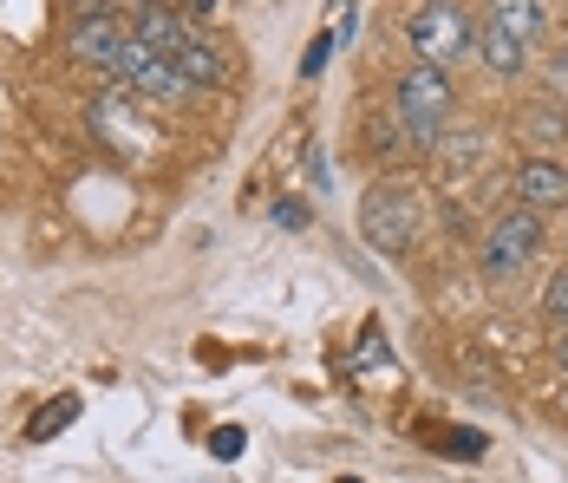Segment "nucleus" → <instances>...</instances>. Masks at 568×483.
Wrapping results in <instances>:
<instances>
[{
  "mask_svg": "<svg viewBox=\"0 0 568 483\" xmlns=\"http://www.w3.org/2000/svg\"><path fill=\"white\" fill-rule=\"evenodd\" d=\"M438 144H445V170H452V183L464 177V170L484 163V138H477V131H452V138H438Z\"/></svg>",
  "mask_w": 568,
  "mask_h": 483,
  "instance_id": "nucleus-12",
  "label": "nucleus"
},
{
  "mask_svg": "<svg viewBox=\"0 0 568 483\" xmlns=\"http://www.w3.org/2000/svg\"><path fill=\"white\" fill-rule=\"evenodd\" d=\"M536 249H542V215L529 210H504L497 222H490V235L477 242V269H484V281H523V269L536 262Z\"/></svg>",
  "mask_w": 568,
  "mask_h": 483,
  "instance_id": "nucleus-2",
  "label": "nucleus"
},
{
  "mask_svg": "<svg viewBox=\"0 0 568 483\" xmlns=\"http://www.w3.org/2000/svg\"><path fill=\"white\" fill-rule=\"evenodd\" d=\"M171 66H176V79H183V85H223V79H229V59L216 53L203 33H196V40H183V47L171 53Z\"/></svg>",
  "mask_w": 568,
  "mask_h": 483,
  "instance_id": "nucleus-8",
  "label": "nucleus"
},
{
  "mask_svg": "<svg viewBox=\"0 0 568 483\" xmlns=\"http://www.w3.org/2000/svg\"><path fill=\"white\" fill-rule=\"evenodd\" d=\"M124 27H118V13L112 7H85L79 13V27L65 33V53L79 59V66H92V72H112L118 66V53H124Z\"/></svg>",
  "mask_w": 568,
  "mask_h": 483,
  "instance_id": "nucleus-6",
  "label": "nucleus"
},
{
  "mask_svg": "<svg viewBox=\"0 0 568 483\" xmlns=\"http://www.w3.org/2000/svg\"><path fill=\"white\" fill-rule=\"evenodd\" d=\"M556 360H562V373H568V326L556 333Z\"/></svg>",
  "mask_w": 568,
  "mask_h": 483,
  "instance_id": "nucleus-18",
  "label": "nucleus"
},
{
  "mask_svg": "<svg viewBox=\"0 0 568 483\" xmlns=\"http://www.w3.org/2000/svg\"><path fill=\"white\" fill-rule=\"evenodd\" d=\"M405 40L418 47V66H438L445 72V59H464L477 53V20L464 13V7H418V13H405Z\"/></svg>",
  "mask_w": 568,
  "mask_h": 483,
  "instance_id": "nucleus-3",
  "label": "nucleus"
},
{
  "mask_svg": "<svg viewBox=\"0 0 568 483\" xmlns=\"http://www.w3.org/2000/svg\"><path fill=\"white\" fill-rule=\"evenodd\" d=\"M490 20L529 47V33H542V27H549V7H536V0H497V7H490Z\"/></svg>",
  "mask_w": 568,
  "mask_h": 483,
  "instance_id": "nucleus-11",
  "label": "nucleus"
},
{
  "mask_svg": "<svg viewBox=\"0 0 568 483\" xmlns=\"http://www.w3.org/2000/svg\"><path fill=\"white\" fill-rule=\"evenodd\" d=\"M568 203V170L556 158H523L516 163V210L542 215Z\"/></svg>",
  "mask_w": 568,
  "mask_h": 483,
  "instance_id": "nucleus-7",
  "label": "nucleus"
},
{
  "mask_svg": "<svg viewBox=\"0 0 568 483\" xmlns=\"http://www.w3.org/2000/svg\"><path fill=\"white\" fill-rule=\"evenodd\" d=\"M477 59H484L497 79H523V40H516V33H504L490 13L477 20Z\"/></svg>",
  "mask_w": 568,
  "mask_h": 483,
  "instance_id": "nucleus-9",
  "label": "nucleus"
},
{
  "mask_svg": "<svg viewBox=\"0 0 568 483\" xmlns=\"http://www.w3.org/2000/svg\"><path fill=\"white\" fill-rule=\"evenodd\" d=\"M516 131H523V144H536L542 158L549 151H562L568 144V118L556 105H523V118H516Z\"/></svg>",
  "mask_w": 568,
  "mask_h": 483,
  "instance_id": "nucleus-10",
  "label": "nucleus"
},
{
  "mask_svg": "<svg viewBox=\"0 0 568 483\" xmlns=\"http://www.w3.org/2000/svg\"><path fill=\"white\" fill-rule=\"evenodd\" d=\"M341 483H359V477H341Z\"/></svg>",
  "mask_w": 568,
  "mask_h": 483,
  "instance_id": "nucleus-19",
  "label": "nucleus"
},
{
  "mask_svg": "<svg viewBox=\"0 0 568 483\" xmlns=\"http://www.w3.org/2000/svg\"><path fill=\"white\" fill-rule=\"evenodd\" d=\"M112 79H124V92H131V99H151V105H171V99H183V92H190V85L176 79L171 59L151 53V47H138V40H124Z\"/></svg>",
  "mask_w": 568,
  "mask_h": 483,
  "instance_id": "nucleus-5",
  "label": "nucleus"
},
{
  "mask_svg": "<svg viewBox=\"0 0 568 483\" xmlns=\"http://www.w3.org/2000/svg\"><path fill=\"white\" fill-rule=\"evenodd\" d=\"M72 419H79V399H59V405H47V412L27 425V437L40 444V437H53V431H59V425H72Z\"/></svg>",
  "mask_w": 568,
  "mask_h": 483,
  "instance_id": "nucleus-13",
  "label": "nucleus"
},
{
  "mask_svg": "<svg viewBox=\"0 0 568 483\" xmlns=\"http://www.w3.org/2000/svg\"><path fill=\"white\" fill-rule=\"evenodd\" d=\"M542 308H549V314H556V321L568 326V274H556V281H549V294H542Z\"/></svg>",
  "mask_w": 568,
  "mask_h": 483,
  "instance_id": "nucleus-14",
  "label": "nucleus"
},
{
  "mask_svg": "<svg viewBox=\"0 0 568 483\" xmlns=\"http://www.w3.org/2000/svg\"><path fill=\"white\" fill-rule=\"evenodd\" d=\"M359 229H366V242L373 249H412L418 242V229H425V203H418V190H405V183H379L366 203H359Z\"/></svg>",
  "mask_w": 568,
  "mask_h": 483,
  "instance_id": "nucleus-4",
  "label": "nucleus"
},
{
  "mask_svg": "<svg viewBox=\"0 0 568 483\" xmlns=\"http://www.w3.org/2000/svg\"><path fill=\"white\" fill-rule=\"evenodd\" d=\"M210 451H216V457H242V431H235V425H223L216 437H210Z\"/></svg>",
  "mask_w": 568,
  "mask_h": 483,
  "instance_id": "nucleus-15",
  "label": "nucleus"
},
{
  "mask_svg": "<svg viewBox=\"0 0 568 483\" xmlns=\"http://www.w3.org/2000/svg\"><path fill=\"white\" fill-rule=\"evenodd\" d=\"M327 47H334V40H314V47H307V59H301V72H307V79L327 66Z\"/></svg>",
  "mask_w": 568,
  "mask_h": 483,
  "instance_id": "nucleus-16",
  "label": "nucleus"
},
{
  "mask_svg": "<svg viewBox=\"0 0 568 483\" xmlns=\"http://www.w3.org/2000/svg\"><path fill=\"white\" fill-rule=\"evenodd\" d=\"M549 79H556V92L568 99V47H556V59H549Z\"/></svg>",
  "mask_w": 568,
  "mask_h": 483,
  "instance_id": "nucleus-17",
  "label": "nucleus"
},
{
  "mask_svg": "<svg viewBox=\"0 0 568 483\" xmlns=\"http://www.w3.org/2000/svg\"><path fill=\"white\" fill-rule=\"evenodd\" d=\"M393 118H398V131H405V144H418V151H438V138H445V118H452V79H445L438 66H412V72H398V85H393Z\"/></svg>",
  "mask_w": 568,
  "mask_h": 483,
  "instance_id": "nucleus-1",
  "label": "nucleus"
}]
</instances>
